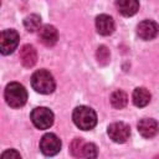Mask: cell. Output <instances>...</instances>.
<instances>
[{
    "label": "cell",
    "instance_id": "obj_1",
    "mask_svg": "<svg viewBox=\"0 0 159 159\" xmlns=\"http://www.w3.org/2000/svg\"><path fill=\"white\" fill-rule=\"evenodd\" d=\"M72 119H73L75 124L82 130H89V129L94 128V125L97 124L96 112L87 106L76 107L73 111V114H72Z\"/></svg>",
    "mask_w": 159,
    "mask_h": 159
},
{
    "label": "cell",
    "instance_id": "obj_2",
    "mask_svg": "<svg viewBox=\"0 0 159 159\" xmlns=\"http://www.w3.org/2000/svg\"><path fill=\"white\" fill-rule=\"evenodd\" d=\"M31 86L39 93L50 94V93H52L55 91L56 83H55L53 76L48 71L39 70L31 77Z\"/></svg>",
    "mask_w": 159,
    "mask_h": 159
},
{
    "label": "cell",
    "instance_id": "obj_3",
    "mask_svg": "<svg viewBox=\"0 0 159 159\" xmlns=\"http://www.w3.org/2000/svg\"><path fill=\"white\" fill-rule=\"evenodd\" d=\"M5 101L6 103L12 108H20L22 107L27 101V92L22 84L19 82H11L6 86L5 92Z\"/></svg>",
    "mask_w": 159,
    "mask_h": 159
},
{
    "label": "cell",
    "instance_id": "obj_4",
    "mask_svg": "<svg viewBox=\"0 0 159 159\" xmlns=\"http://www.w3.org/2000/svg\"><path fill=\"white\" fill-rule=\"evenodd\" d=\"M70 152L76 158H96L97 147L93 143H86L82 138H76L72 140Z\"/></svg>",
    "mask_w": 159,
    "mask_h": 159
},
{
    "label": "cell",
    "instance_id": "obj_5",
    "mask_svg": "<svg viewBox=\"0 0 159 159\" xmlns=\"http://www.w3.org/2000/svg\"><path fill=\"white\" fill-rule=\"evenodd\" d=\"M31 120L39 129H47L53 123V113L46 107H37L31 112Z\"/></svg>",
    "mask_w": 159,
    "mask_h": 159
},
{
    "label": "cell",
    "instance_id": "obj_6",
    "mask_svg": "<svg viewBox=\"0 0 159 159\" xmlns=\"http://www.w3.org/2000/svg\"><path fill=\"white\" fill-rule=\"evenodd\" d=\"M19 40H20V36L15 30H12V29L4 30L1 32V37H0L1 53L2 55H10L11 52H14V50L19 45Z\"/></svg>",
    "mask_w": 159,
    "mask_h": 159
},
{
    "label": "cell",
    "instance_id": "obj_7",
    "mask_svg": "<svg viewBox=\"0 0 159 159\" xmlns=\"http://www.w3.org/2000/svg\"><path fill=\"white\" fill-rule=\"evenodd\" d=\"M107 133L109 138L116 143H124L130 135V128L127 123L123 122H116L109 124Z\"/></svg>",
    "mask_w": 159,
    "mask_h": 159
},
{
    "label": "cell",
    "instance_id": "obj_8",
    "mask_svg": "<svg viewBox=\"0 0 159 159\" xmlns=\"http://www.w3.org/2000/svg\"><path fill=\"white\" fill-rule=\"evenodd\" d=\"M40 149L45 155H55L61 149V140L56 134L47 133L40 140Z\"/></svg>",
    "mask_w": 159,
    "mask_h": 159
},
{
    "label": "cell",
    "instance_id": "obj_9",
    "mask_svg": "<svg viewBox=\"0 0 159 159\" xmlns=\"http://www.w3.org/2000/svg\"><path fill=\"white\" fill-rule=\"evenodd\" d=\"M137 34L142 40H153L159 34V25L153 20H144L138 24Z\"/></svg>",
    "mask_w": 159,
    "mask_h": 159
},
{
    "label": "cell",
    "instance_id": "obj_10",
    "mask_svg": "<svg viewBox=\"0 0 159 159\" xmlns=\"http://www.w3.org/2000/svg\"><path fill=\"white\" fill-rule=\"evenodd\" d=\"M39 39H40L42 45H45L47 47H51V46L56 45V42L58 40V32H57L55 26L43 25L39 30Z\"/></svg>",
    "mask_w": 159,
    "mask_h": 159
},
{
    "label": "cell",
    "instance_id": "obj_11",
    "mask_svg": "<svg viewBox=\"0 0 159 159\" xmlns=\"http://www.w3.org/2000/svg\"><path fill=\"white\" fill-rule=\"evenodd\" d=\"M138 132L144 138H153L159 132V124L155 119L152 118H143L138 123Z\"/></svg>",
    "mask_w": 159,
    "mask_h": 159
},
{
    "label": "cell",
    "instance_id": "obj_12",
    "mask_svg": "<svg viewBox=\"0 0 159 159\" xmlns=\"http://www.w3.org/2000/svg\"><path fill=\"white\" fill-rule=\"evenodd\" d=\"M96 27L98 34L103 36H108L114 31V20L106 14L98 15L96 19Z\"/></svg>",
    "mask_w": 159,
    "mask_h": 159
},
{
    "label": "cell",
    "instance_id": "obj_13",
    "mask_svg": "<svg viewBox=\"0 0 159 159\" xmlns=\"http://www.w3.org/2000/svg\"><path fill=\"white\" fill-rule=\"evenodd\" d=\"M20 61L24 67H32L37 61V52L32 45H24L20 50Z\"/></svg>",
    "mask_w": 159,
    "mask_h": 159
},
{
    "label": "cell",
    "instance_id": "obj_14",
    "mask_svg": "<svg viewBox=\"0 0 159 159\" xmlns=\"http://www.w3.org/2000/svg\"><path fill=\"white\" fill-rule=\"evenodd\" d=\"M116 6L123 16H133L139 10L138 0H116Z\"/></svg>",
    "mask_w": 159,
    "mask_h": 159
},
{
    "label": "cell",
    "instance_id": "obj_15",
    "mask_svg": "<svg viewBox=\"0 0 159 159\" xmlns=\"http://www.w3.org/2000/svg\"><path fill=\"white\" fill-rule=\"evenodd\" d=\"M150 93L144 87H138L133 91V103L137 107H145L150 102Z\"/></svg>",
    "mask_w": 159,
    "mask_h": 159
},
{
    "label": "cell",
    "instance_id": "obj_16",
    "mask_svg": "<svg viewBox=\"0 0 159 159\" xmlns=\"http://www.w3.org/2000/svg\"><path fill=\"white\" fill-rule=\"evenodd\" d=\"M127 103H128V97H127L125 92H123L120 89H117L111 94V104L114 108L122 109L127 106Z\"/></svg>",
    "mask_w": 159,
    "mask_h": 159
},
{
    "label": "cell",
    "instance_id": "obj_17",
    "mask_svg": "<svg viewBox=\"0 0 159 159\" xmlns=\"http://www.w3.org/2000/svg\"><path fill=\"white\" fill-rule=\"evenodd\" d=\"M24 26L29 32H35L36 30H40L41 26V17L36 14H32L30 16H27L24 20Z\"/></svg>",
    "mask_w": 159,
    "mask_h": 159
},
{
    "label": "cell",
    "instance_id": "obj_18",
    "mask_svg": "<svg viewBox=\"0 0 159 159\" xmlns=\"http://www.w3.org/2000/svg\"><path fill=\"white\" fill-rule=\"evenodd\" d=\"M109 57H111L109 50L106 46H99L98 50H97V60H98V63L99 65H107L109 62Z\"/></svg>",
    "mask_w": 159,
    "mask_h": 159
},
{
    "label": "cell",
    "instance_id": "obj_19",
    "mask_svg": "<svg viewBox=\"0 0 159 159\" xmlns=\"http://www.w3.org/2000/svg\"><path fill=\"white\" fill-rule=\"evenodd\" d=\"M1 159H21V155L16 150L10 149V150H6L1 154Z\"/></svg>",
    "mask_w": 159,
    "mask_h": 159
}]
</instances>
